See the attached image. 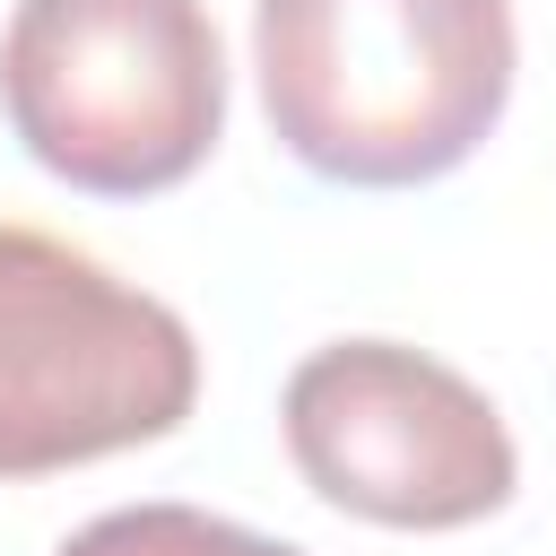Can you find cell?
<instances>
[{"mask_svg":"<svg viewBox=\"0 0 556 556\" xmlns=\"http://www.w3.org/2000/svg\"><path fill=\"white\" fill-rule=\"evenodd\" d=\"M17 148L96 200H148L208 165L226 52L200 0H17L0 35Z\"/></svg>","mask_w":556,"mask_h":556,"instance_id":"obj_2","label":"cell"},{"mask_svg":"<svg viewBox=\"0 0 556 556\" xmlns=\"http://www.w3.org/2000/svg\"><path fill=\"white\" fill-rule=\"evenodd\" d=\"M200 400L174 304L43 226H0V478H52L156 443Z\"/></svg>","mask_w":556,"mask_h":556,"instance_id":"obj_3","label":"cell"},{"mask_svg":"<svg viewBox=\"0 0 556 556\" xmlns=\"http://www.w3.org/2000/svg\"><path fill=\"white\" fill-rule=\"evenodd\" d=\"M252 70L269 130L321 182L408 191L504 122L513 9L504 0H261Z\"/></svg>","mask_w":556,"mask_h":556,"instance_id":"obj_1","label":"cell"},{"mask_svg":"<svg viewBox=\"0 0 556 556\" xmlns=\"http://www.w3.org/2000/svg\"><path fill=\"white\" fill-rule=\"evenodd\" d=\"M61 556H304V547L217 521L200 504H122V513H96L87 530H70Z\"/></svg>","mask_w":556,"mask_h":556,"instance_id":"obj_5","label":"cell"},{"mask_svg":"<svg viewBox=\"0 0 556 556\" xmlns=\"http://www.w3.org/2000/svg\"><path fill=\"white\" fill-rule=\"evenodd\" d=\"M287 452L304 486L382 530H469L513 504V434L495 400L426 348L339 339L287 374Z\"/></svg>","mask_w":556,"mask_h":556,"instance_id":"obj_4","label":"cell"}]
</instances>
